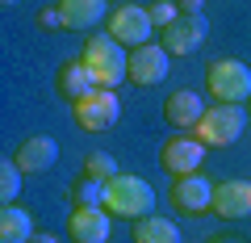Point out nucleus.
<instances>
[{
  "instance_id": "nucleus-1",
  "label": "nucleus",
  "mask_w": 251,
  "mask_h": 243,
  "mask_svg": "<svg viewBox=\"0 0 251 243\" xmlns=\"http://www.w3.org/2000/svg\"><path fill=\"white\" fill-rule=\"evenodd\" d=\"M80 63L92 72L97 88H117V84L126 80L130 54H126V46L117 42L113 34H92L88 42H84V54H80Z\"/></svg>"
},
{
  "instance_id": "nucleus-2",
  "label": "nucleus",
  "mask_w": 251,
  "mask_h": 243,
  "mask_svg": "<svg viewBox=\"0 0 251 243\" xmlns=\"http://www.w3.org/2000/svg\"><path fill=\"white\" fill-rule=\"evenodd\" d=\"M105 210L113 218H130V222H138V218H147L155 210V189L147 185L143 176H113L105 185Z\"/></svg>"
},
{
  "instance_id": "nucleus-3",
  "label": "nucleus",
  "mask_w": 251,
  "mask_h": 243,
  "mask_svg": "<svg viewBox=\"0 0 251 243\" xmlns=\"http://www.w3.org/2000/svg\"><path fill=\"white\" fill-rule=\"evenodd\" d=\"M205 88L218 105H243L251 101V67L243 59H214L205 72Z\"/></svg>"
},
{
  "instance_id": "nucleus-4",
  "label": "nucleus",
  "mask_w": 251,
  "mask_h": 243,
  "mask_svg": "<svg viewBox=\"0 0 251 243\" xmlns=\"http://www.w3.org/2000/svg\"><path fill=\"white\" fill-rule=\"evenodd\" d=\"M117 117H122V101H117L113 88H92L88 97L72 101V122L88 135H100V130L117 126Z\"/></svg>"
},
{
  "instance_id": "nucleus-5",
  "label": "nucleus",
  "mask_w": 251,
  "mask_h": 243,
  "mask_svg": "<svg viewBox=\"0 0 251 243\" xmlns=\"http://www.w3.org/2000/svg\"><path fill=\"white\" fill-rule=\"evenodd\" d=\"M243 126H247L243 105H214V109H205V117L193 130H197V138L205 147H234L243 138Z\"/></svg>"
},
{
  "instance_id": "nucleus-6",
  "label": "nucleus",
  "mask_w": 251,
  "mask_h": 243,
  "mask_svg": "<svg viewBox=\"0 0 251 243\" xmlns=\"http://www.w3.org/2000/svg\"><path fill=\"white\" fill-rule=\"evenodd\" d=\"M168 67H172V54L163 51L159 42H147L130 51V67H126V80H134L138 88H155V84L168 80Z\"/></svg>"
},
{
  "instance_id": "nucleus-7",
  "label": "nucleus",
  "mask_w": 251,
  "mask_h": 243,
  "mask_svg": "<svg viewBox=\"0 0 251 243\" xmlns=\"http://www.w3.org/2000/svg\"><path fill=\"white\" fill-rule=\"evenodd\" d=\"M151 29H155V21H151V13L143 4H122V9L109 13V34L122 46H130V51L151 42Z\"/></svg>"
},
{
  "instance_id": "nucleus-8",
  "label": "nucleus",
  "mask_w": 251,
  "mask_h": 243,
  "mask_svg": "<svg viewBox=\"0 0 251 243\" xmlns=\"http://www.w3.org/2000/svg\"><path fill=\"white\" fill-rule=\"evenodd\" d=\"M205 34H209L205 17H176L172 26L159 29V46L168 54H197L201 42H205Z\"/></svg>"
},
{
  "instance_id": "nucleus-9",
  "label": "nucleus",
  "mask_w": 251,
  "mask_h": 243,
  "mask_svg": "<svg viewBox=\"0 0 251 243\" xmlns=\"http://www.w3.org/2000/svg\"><path fill=\"white\" fill-rule=\"evenodd\" d=\"M109 218L113 214H109L105 206H72L67 235H72L75 243H109V231H113Z\"/></svg>"
},
{
  "instance_id": "nucleus-10",
  "label": "nucleus",
  "mask_w": 251,
  "mask_h": 243,
  "mask_svg": "<svg viewBox=\"0 0 251 243\" xmlns=\"http://www.w3.org/2000/svg\"><path fill=\"white\" fill-rule=\"evenodd\" d=\"M172 201H176L180 214H205L209 206H214V185H209L205 176H176V185H172Z\"/></svg>"
},
{
  "instance_id": "nucleus-11",
  "label": "nucleus",
  "mask_w": 251,
  "mask_h": 243,
  "mask_svg": "<svg viewBox=\"0 0 251 243\" xmlns=\"http://www.w3.org/2000/svg\"><path fill=\"white\" fill-rule=\"evenodd\" d=\"M201 160H205V143H201L197 135L193 138H172V143L163 147V155H159V163L172 176H193V172L201 168Z\"/></svg>"
},
{
  "instance_id": "nucleus-12",
  "label": "nucleus",
  "mask_w": 251,
  "mask_h": 243,
  "mask_svg": "<svg viewBox=\"0 0 251 243\" xmlns=\"http://www.w3.org/2000/svg\"><path fill=\"white\" fill-rule=\"evenodd\" d=\"M205 117V101H201V92H188V88H176L168 101H163V122L176 130H193Z\"/></svg>"
},
{
  "instance_id": "nucleus-13",
  "label": "nucleus",
  "mask_w": 251,
  "mask_h": 243,
  "mask_svg": "<svg viewBox=\"0 0 251 243\" xmlns=\"http://www.w3.org/2000/svg\"><path fill=\"white\" fill-rule=\"evenodd\" d=\"M214 214L218 218H247L251 214V180H222V185H214Z\"/></svg>"
},
{
  "instance_id": "nucleus-14",
  "label": "nucleus",
  "mask_w": 251,
  "mask_h": 243,
  "mask_svg": "<svg viewBox=\"0 0 251 243\" xmlns=\"http://www.w3.org/2000/svg\"><path fill=\"white\" fill-rule=\"evenodd\" d=\"M13 160H17L21 172H46V168H54V160H59V143H54L50 135H29L25 143L13 151Z\"/></svg>"
},
{
  "instance_id": "nucleus-15",
  "label": "nucleus",
  "mask_w": 251,
  "mask_h": 243,
  "mask_svg": "<svg viewBox=\"0 0 251 243\" xmlns=\"http://www.w3.org/2000/svg\"><path fill=\"white\" fill-rule=\"evenodd\" d=\"M59 13L67 29H92L97 21H105L109 0H59Z\"/></svg>"
},
{
  "instance_id": "nucleus-16",
  "label": "nucleus",
  "mask_w": 251,
  "mask_h": 243,
  "mask_svg": "<svg viewBox=\"0 0 251 243\" xmlns=\"http://www.w3.org/2000/svg\"><path fill=\"white\" fill-rule=\"evenodd\" d=\"M134 243H180V226L172 218H159V214H147L134 222Z\"/></svg>"
},
{
  "instance_id": "nucleus-17",
  "label": "nucleus",
  "mask_w": 251,
  "mask_h": 243,
  "mask_svg": "<svg viewBox=\"0 0 251 243\" xmlns=\"http://www.w3.org/2000/svg\"><path fill=\"white\" fill-rule=\"evenodd\" d=\"M34 239V218L21 206H4L0 210V243H29Z\"/></svg>"
},
{
  "instance_id": "nucleus-18",
  "label": "nucleus",
  "mask_w": 251,
  "mask_h": 243,
  "mask_svg": "<svg viewBox=\"0 0 251 243\" xmlns=\"http://www.w3.org/2000/svg\"><path fill=\"white\" fill-rule=\"evenodd\" d=\"M92 88H97V80H92V72L80 63V59H75V63H63V67H59V92H63L67 101L88 97Z\"/></svg>"
},
{
  "instance_id": "nucleus-19",
  "label": "nucleus",
  "mask_w": 251,
  "mask_h": 243,
  "mask_svg": "<svg viewBox=\"0 0 251 243\" xmlns=\"http://www.w3.org/2000/svg\"><path fill=\"white\" fill-rule=\"evenodd\" d=\"M84 176H92V180H100V185H109L113 176H122V172H117V155L92 151L88 160H84Z\"/></svg>"
},
{
  "instance_id": "nucleus-20",
  "label": "nucleus",
  "mask_w": 251,
  "mask_h": 243,
  "mask_svg": "<svg viewBox=\"0 0 251 243\" xmlns=\"http://www.w3.org/2000/svg\"><path fill=\"white\" fill-rule=\"evenodd\" d=\"M17 193H21V168H17V160H4L0 163V201L13 206Z\"/></svg>"
},
{
  "instance_id": "nucleus-21",
  "label": "nucleus",
  "mask_w": 251,
  "mask_h": 243,
  "mask_svg": "<svg viewBox=\"0 0 251 243\" xmlns=\"http://www.w3.org/2000/svg\"><path fill=\"white\" fill-rule=\"evenodd\" d=\"M72 206H105V185L84 176L80 185H72Z\"/></svg>"
},
{
  "instance_id": "nucleus-22",
  "label": "nucleus",
  "mask_w": 251,
  "mask_h": 243,
  "mask_svg": "<svg viewBox=\"0 0 251 243\" xmlns=\"http://www.w3.org/2000/svg\"><path fill=\"white\" fill-rule=\"evenodd\" d=\"M147 13H151V21H155V26H172V21H176L180 17V9H176V4H172V0H155V4H151V9H147Z\"/></svg>"
},
{
  "instance_id": "nucleus-23",
  "label": "nucleus",
  "mask_w": 251,
  "mask_h": 243,
  "mask_svg": "<svg viewBox=\"0 0 251 243\" xmlns=\"http://www.w3.org/2000/svg\"><path fill=\"white\" fill-rule=\"evenodd\" d=\"M38 26H42V29H67V26H63L59 4H54V9H42V13H38Z\"/></svg>"
},
{
  "instance_id": "nucleus-24",
  "label": "nucleus",
  "mask_w": 251,
  "mask_h": 243,
  "mask_svg": "<svg viewBox=\"0 0 251 243\" xmlns=\"http://www.w3.org/2000/svg\"><path fill=\"white\" fill-rule=\"evenodd\" d=\"M201 4H205V0H176L180 17H201Z\"/></svg>"
},
{
  "instance_id": "nucleus-25",
  "label": "nucleus",
  "mask_w": 251,
  "mask_h": 243,
  "mask_svg": "<svg viewBox=\"0 0 251 243\" xmlns=\"http://www.w3.org/2000/svg\"><path fill=\"white\" fill-rule=\"evenodd\" d=\"M29 243H59V239H54V235H46V231H42V235L34 231V239H29Z\"/></svg>"
},
{
  "instance_id": "nucleus-26",
  "label": "nucleus",
  "mask_w": 251,
  "mask_h": 243,
  "mask_svg": "<svg viewBox=\"0 0 251 243\" xmlns=\"http://www.w3.org/2000/svg\"><path fill=\"white\" fill-rule=\"evenodd\" d=\"M209 243H239V239H209Z\"/></svg>"
},
{
  "instance_id": "nucleus-27",
  "label": "nucleus",
  "mask_w": 251,
  "mask_h": 243,
  "mask_svg": "<svg viewBox=\"0 0 251 243\" xmlns=\"http://www.w3.org/2000/svg\"><path fill=\"white\" fill-rule=\"evenodd\" d=\"M0 4H4V9H9V4H17V0H0Z\"/></svg>"
},
{
  "instance_id": "nucleus-28",
  "label": "nucleus",
  "mask_w": 251,
  "mask_h": 243,
  "mask_svg": "<svg viewBox=\"0 0 251 243\" xmlns=\"http://www.w3.org/2000/svg\"><path fill=\"white\" fill-rule=\"evenodd\" d=\"M247 105H251V101H247Z\"/></svg>"
}]
</instances>
